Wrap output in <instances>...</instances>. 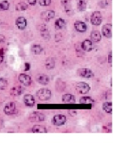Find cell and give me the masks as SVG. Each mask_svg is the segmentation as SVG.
<instances>
[{
  "mask_svg": "<svg viewBox=\"0 0 113 146\" xmlns=\"http://www.w3.org/2000/svg\"><path fill=\"white\" fill-rule=\"evenodd\" d=\"M41 35L45 39H49V37H50L49 31L46 28H43L41 30Z\"/></svg>",
  "mask_w": 113,
  "mask_h": 146,
  "instance_id": "30",
  "label": "cell"
},
{
  "mask_svg": "<svg viewBox=\"0 0 113 146\" xmlns=\"http://www.w3.org/2000/svg\"><path fill=\"white\" fill-rule=\"evenodd\" d=\"M16 26L20 29H24L27 26V21L24 17H18L16 19Z\"/></svg>",
  "mask_w": 113,
  "mask_h": 146,
  "instance_id": "16",
  "label": "cell"
},
{
  "mask_svg": "<svg viewBox=\"0 0 113 146\" xmlns=\"http://www.w3.org/2000/svg\"><path fill=\"white\" fill-rule=\"evenodd\" d=\"M4 60V55H0V64H1Z\"/></svg>",
  "mask_w": 113,
  "mask_h": 146,
  "instance_id": "37",
  "label": "cell"
},
{
  "mask_svg": "<svg viewBox=\"0 0 113 146\" xmlns=\"http://www.w3.org/2000/svg\"><path fill=\"white\" fill-rule=\"evenodd\" d=\"M29 119L30 120L31 122L32 123H40L43 122L45 120V115L44 114L41 113L40 112H35L31 113L30 114Z\"/></svg>",
  "mask_w": 113,
  "mask_h": 146,
  "instance_id": "3",
  "label": "cell"
},
{
  "mask_svg": "<svg viewBox=\"0 0 113 146\" xmlns=\"http://www.w3.org/2000/svg\"><path fill=\"white\" fill-rule=\"evenodd\" d=\"M102 18L100 11H94L91 16V23L94 26H100L102 23Z\"/></svg>",
  "mask_w": 113,
  "mask_h": 146,
  "instance_id": "5",
  "label": "cell"
},
{
  "mask_svg": "<svg viewBox=\"0 0 113 146\" xmlns=\"http://www.w3.org/2000/svg\"><path fill=\"white\" fill-rule=\"evenodd\" d=\"M87 8V1L86 0H79L77 3V9L80 11H84Z\"/></svg>",
  "mask_w": 113,
  "mask_h": 146,
  "instance_id": "25",
  "label": "cell"
},
{
  "mask_svg": "<svg viewBox=\"0 0 113 146\" xmlns=\"http://www.w3.org/2000/svg\"><path fill=\"white\" fill-rule=\"evenodd\" d=\"M32 132L34 133H46L47 129L41 125H35L32 127Z\"/></svg>",
  "mask_w": 113,
  "mask_h": 146,
  "instance_id": "21",
  "label": "cell"
},
{
  "mask_svg": "<svg viewBox=\"0 0 113 146\" xmlns=\"http://www.w3.org/2000/svg\"><path fill=\"white\" fill-rule=\"evenodd\" d=\"M16 105L14 102H9L6 104L4 108V112L8 116L12 115L15 113Z\"/></svg>",
  "mask_w": 113,
  "mask_h": 146,
  "instance_id": "7",
  "label": "cell"
},
{
  "mask_svg": "<svg viewBox=\"0 0 113 146\" xmlns=\"http://www.w3.org/2000/svg\"><path fill=\"white\" fill-rule=\"evenodd\" d=\"M100 5L102 8H105V6H107L108 4L106 0H102V1L100 3Z\"/></svg>",
  "mask_w": 113,
  "mask_h": 146,
  "instance_id": "32",
  "label": "cell"
},
{
  "mask_svg": "<svg viewBox=\"0 0 113 146\" xmlns=\"http://www.w3.org/2000/svg\"><path fill=\"white\" fill-rule=\"evenodd\" d=\"M81 48L84 51L91 52L93 48V42L89 39L84 40L81 44Z\"/></svg>",
  "mask_w": 113,
  "mask_h": 146,
  "instance_id": "17",
  "label": "cell"
},
{
  "mask_svg": "<svg viewBox=\"0 0 113 146\" xmlns=\"http://www.w3.org/2000/svg\"><path fill=\"white\" fill-rule=\"evenodd\" d=\"M62 102L67 104H74L76 103V98L72 94H65L62 96Z\"/></svg>",
  "mask_w": 113,
  "mask_h": 146,
  "instance_id": "15",
  "label": "cell"
},
{
  "mask_svg": "<svg viewBox=\"0 0 113 146\" xmlns=\"http://www.w3.org/2000/svg\"><path fill=\"white\" fill-rule=\"evenodd\" d=\"M0 55H4V49L3 48H0Z\"/></svg>",
  "mask_w": 113,
  "mask_h": 146,
  "instance_id": "38",
  "label": "cell"
},
{
  "mask_svg": "<svg viewBox=\"0 0 113 146\" xmlns=\"http://www.w3.org/2000/svg\"><path fill=\"white\" fill-rule=\"evenodd\" d=\"M23 102L24 105L28 107H33L35 104L34 96L31 94H26L23 97Z\"/></svg>",
  "mask_w": 113,
  "mask_h": 146,
  "instance_id": "8",
  "label": "cell"
},
{
  "mask_svg": "<svg viewBox=\"0 0 113 146\" xmlns=\"http://www.w3.org/2000/svg\"><path fill=\"white\" fill-rule=\"evenodd\" d=\"M108 62L109 63H110L111 64H112V52L111 51L108 55Z\"/></svg>",
  "mask_w": 113,
  "mask_h": 146,
  "instance_id": "36",
  "label": "cell"
},
{
  "mask_svg": "<svg viewBox=\"0 0 113 146\" xmlns=\"http://www.w3.org/2000/svg\"><path fill=\"white\" fill-rule=\"evenodd\" d=\"M102 34L105 37L111 38L112 37V24H105L102 27Z\"/></svg>",
  "mask_w": 113,
  "mask_h": 146,
  "instance_id": "10",
  "label": "cell"
},
{
  "mask_svg": "<svg viewBox=\"0 0 113 146\" xmlns=\"http://www.w3.org/2000/svg\"><path fill=\"white\" fill-rule=\"evenodd\" d=\"M51 3V0H40L39 4L42 6H49Z\"/></svg>",
  "mask_w": 113,
  "mask_h": 146,
  "instance_id": "31",
  "label": "cell"
},
{
  "mask_svg": "<svg viewBox=\"0 0 113 146\" xmlns=\"http://www.w3.org/2000/svg\"><path fill=\"white\" fill-rule=\"evenodd\" d=\"M31 50L35 55H40L43 51V48L39 44H33L31 47Z\"/></svg>",
  "mask_w": 113,
  "mask_h": 146,
  "instance_id": "22",
  "label": "cell"
},
{
  "mask_svg": "<svg viewBox=\"0 0 113 146\" xmlns=\"http://www.w3.org/2000/svg\"><path fill=\"white\" fill-rule=\"evenodd\" d=\"M77 74L79 76H81V77L86 78H93L94 76V72L92 71L91 69L86 68L77 69Z\"/></svg>",
  "mask_w": 113,
  "mask_h": 146,
  "instance_id": "4",
  "label": "cell"
},
{
  "mask_svg": "<svg viewBox=\"0 0 113 146\" xmlns=\"http://www.w3.org/2000/svg\"><path fill=\"white\" fill-rule=\"evenodd\" d=\"M91 41L95 43H98L101 40V34L97 30L93 31L91 33Z\"/></svg>",
  "mask_w": 113,
  "mask_h": 146,
  "instance_id": "18",
  "label": "cell"
},
{
  "mask_svg": "<svg viewBox=\"0 0 113 146\" xmlns=\"http://www.w3.org/2000/svg\"><path fill=\"white\" fill-rule=\"evenodd\" d=\"M66 87L65 83L61 80L60 79H58L56 82V89L58 92H63Z\"/></svg>",
  "mask_w": 113,
  "mask_h": 146,
  "instance_id": "23",
  "label": "cell"
},
{
  "mask_svg": "<svg viewBox=\"0 0 113 146\" xmlns=\"http://www.w3.org/2000/svg\"><path fill=\"white\" fill-rule=\"evenodd\" d=\"M76 92L80 94H86L89 93L91 90L89 85L86 82H80L77 83L75 85Z\"/></svg>",
  "mask_w": 113,
  "mask_h": 146,
  "instance_id": "2",
  "label": "cell"
},
{
  "mask_svg": "<svg viewBox=\"0 0 113 146\" xmlns=\"http://www.w3.org/2000/svg\"><path fill=\"white\" fill-rule=\"evenodd\" d=\"M36 81L41 85H46L49 83L50 79H49V76L45 74H39L37 75L36 77Z\"/></svg>",
  "mask_w": 113,
  "mask_h": 146,
  "instance_id": "12",
  "label": "cell"
},
{
  "mask_svg": "<svg viewBox=\"0 0 113 146\" xmlns=\"http://www.w3.org/2000/svg\"><path fill=\"white\" fill-rule=\"evenodd\" d=\"M36 96L40 101H48L51 98V92L47 88H41L36 92Z\"/></svg>",
  "mask_w": 113,
  "mask_h": 146,
  "instance_id": "1",
  "label": "cell"
},
{
  "mask_svg": "<svg viewBox=\"0 0 113 146\" xmlns=\"http://www.w3.org/2000/svg\"><path fill=\"white\" fill-rule=\"evenodd\" d=\"M31 67V65L30 63H25L24 64V70L25 71H28L30 70Z\"/></svg>",
  "mask_w": 113,
  "mask_h": 146,
  "instance_id": "33",
  "label": "cell"
},
{
  "mask_svg": "<svg viewBox=\"0 0 113 146\" xmlns=\"http://www.w3.org/2000/svg\"><path fill=\"white\" fill-rule=\"evenodd\" d=\"M18 79L20 82L24 86H30L31 83V78L27 74H21L18 76Z\"/></svg>",
  "mask_w": 113,
  "mask_h": 146,
  "instance_id": "9",
  "label": "cell"
},
{
  "mask_svg": "<svg viewBox=\"0 0 113 146\" xmlns=\"http://www.w3.org/2000/svg\"><path fill=\"white\" fill-rule=\"evenodd\" d=\"M45 67L48 70H52L55 67L54 59L52 57H48L45 62Z\"/></svg>",
  "mask_w": 113,
  "mask_h": 146,
  "instance_id": "20",
  "label": "cell"
},
{
  "mask_svg": "<svg viewBox=\"0 0 113 146\" xmlns=\"http://www.w3.org/2000/svg\"><path fill=\"white\" fill-rule=\"evenodd\" d=\"M28 1V3H29V4L30 5H35L36 4V1L37 0H27Z\"/></svg>",
  "mask_w": 113,
  "mask_h": 146,
  "instance_id": "35",
  "label": "cell"
},
{
  "mask_svg": "<svg viewBox=\"0 0 113 146\" xmlns=\"http://www.w3.org/2000/svg\"><path fill=\"white\" fill-rule=\"evenodd\" d=\"M8 85V82L5 78H0V90H4L6 89Z\"/></svg>",
  "mask_w": 113,
  "mask_h": 146,
  "instance_id": "28",
  "label": "cell"
},
{
  "mask_svg": "<svg viewBox=\"0 0 113 146\" xmlns=\"http://www.w3.org/2000/svg\"><path fill=\"white\" fill-rule=\"evenodd\" d=\"M66 122V117L63 114L55 115L52 119V123L55 126H61Z\"/></svg>",
  "mask_w": 113,
  "mask_h": 146,
  "instance_id": "6",
  "label": "cell"
},
{
  "mask_svg": "<svg viewBox=\"0 0 113 146\" xmlns=\"http://www.w3.org/2000/svg\"><path fill=\"white\" fill-rule=\"evenodd\" d=\"M15 8L17 11H23L28 8V5L25 3H20L16 5Z\"/></svg>",
  "mask_w": 113,
  "mask_h": 146,
  "instance_id": "27",
  "label": "cell"
},
{
  "mask_svg": "<svg viewBox=\"0 0 113 146\" xmlns=\"http://www.w3.org/2000/svg\"><path fill=\"white\" fill-rule=\"evenodd\" d=\"M79 103L84 104V105H94V100L90 96H83L79 99Z\"/></svg>",
  "mask_w": 113,
  "mask_h": 146,
  "instance_id": "19",
  "label": "cell"
},
{
  "mask_svg": "<svg viewBox=\"0 0 113 146\" xmlns=\"http://www.w3.org/2000/svg\"><path fill=\"white\" fill-rule=\"evenodd\" d=\"M9 8V3L8 1L5 0L0 2V10L1 11H6Z\"/></svg>",
  "mask_w": 113,
  "mask_h": 146,
  "instance_id": "29",
  "label": "cell"
},
{
  "mask_svg": "<svg viewBox=\"0 0 113 146\" xmlns=\"http://www.w3.org/2000/svg\"><path fill=\"white\" fill-rule=\"evenodd\" d=\"M102 110L106 113L112 114V102H105L102 104Z\"/></svg>",
  "mask_w": 113,
  "mask_h": 146,
  "instance_id": "24",
  "label": "cell"
},
{
  "mask_svg": "<svg viewBox=\"0 0 113 146\" xmlns=\"http://www.w3.org/2000/svg\"><path fill=\"white\" fill-rule=\"evenodd\" d=\"M54 25H55V27L57 29H62L63 27L65 26V21L62 18L57 19L56 20Z\"/></svg>",
  "mask_w": 113,
  "mask_h": 146,
  "instance_id": "26",
  "label": "cell"
},
{
  "mask_svg": "<svg viewBox=\"0 0 113 146\" xmlns=\"http://www.w3.org/2000/svg\"><path fill=\"white\" fill-rule=\"evenodd\" d=\"M24 92V88L22 86H14L10 90V95L13 96H19Z\"/></svg>",
  "mask_w": 113,
  "mask_h": 146,
  "instance_id": "14",
  "label": "cell"
},
{
  "mask_svg": "<svg viewBox=\"0 0 113 146\" xmlns=\"http://www.w3.org/2000/svg\"><path fill=\"white\" fill-rule=\"evenodd\" d=\"M55 16V12L53 10H48V11H45L42 12L41 13L40 17L42 19L49 21V20L52 19Z\"/></svg>",
  "mask_w": 113,
  "mask_h": 146,
  "instance_id": "11",
  "label": "cell"
},
{
  "mask_svg": "<svg viewBox=\"0 0 113 146\" xmlns=\"http://www.w3.org/2000/svg\"><path fill=\"white\" fill-rule=\"evenodd\" d=\"M74 26H75V28L77 32L81 33L86 32L87 30L86 24L84 22L80 21H76L74 24Z\"/></svg>",
  "mask_w": 113,
  "mask_h": 146,
  "instance_id": "13",
  "label": "cell"
},
{
  "mask_svg": "<svg viewBox=\"0 0 113 146\" xmlns=\"http://www.w3.org/2000/svg\"><path fill=\"white\" fill-rule=\"evenodd\" d=\"M68 113L70 114L71 116H75V115H76V114H77V112H76V110H69V111H68Z\"/></svg>",
  "mask_w": 113,
  "mask_h": 146,
  "instance_id": "34",
  "label": "cell"
}]
</instances>
